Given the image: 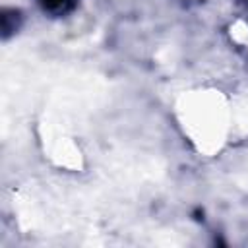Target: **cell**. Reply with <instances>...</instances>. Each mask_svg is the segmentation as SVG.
<instances>
[{"instance_id":"6da1fadb","label":"cell","mask_w":248,"mask_h":248,"mask_svg":"<svg viewBox=\"0 0 248 248\" xmlns=\"http://www.w3.org/2000/svg\"><path fill=\"white\" fill-rule=\"evenodd\" d=\"M41 4H43V8L46 12L56 14V16H62V14H66L68 10L74 8L76 0H41Z\"/></svg>"}]
</instances>
